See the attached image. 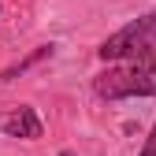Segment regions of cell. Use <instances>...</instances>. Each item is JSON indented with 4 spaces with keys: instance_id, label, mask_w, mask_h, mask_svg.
Segmentation results:
<instances>
[{
    "instance_id": "6da1fadb",
    "label": "cell",
    "mask_w": 156,
    "mask_h": 156,
    "mask_svg": "<svg viewBox=\"0 0 156 156\" xmlns=\"http://www.w3.org/2000/svg\"><path fill=\"white\" fill-rule=\"evenodd\" d=\"M97 97L119 101V97H156V56H134L119 60V67H108L93 82Z\"/></svg>"
},
{
    "instance_id": "7a4b0ae2",
    "label": "cell",
    "mask_w": 156,
    "mask_h": 156,
    "mask_svg": "<svg viewBox=\"0 0 156 156\" xmlns=\"http://www.w3.org/2000/svg\"><path fill=\"white\" fill-rule=\"evenodd\" d=\"M97 52H101V60H115V63L134 60V56H156V11L145 19H134L130 26L112 34Z\"/></svg>"
},
{
    "instance_id": "3957f363",
    "label": "cell",
    "mask_w": 156,
    "mask_h": 156,
    "mask_svg": "<svg viewBox=\"0 0 156 156\" xmlns=\"http://www.w3.org/2000/svg\"><path fill=\"white\" fill-rule=\"evenodd\" d=\"M4 134L8 138H41V119H37V112L23 104L15 115L4 119Z\"/></svg>"
},
{
    "instance_id": "277c9868",
    "label": "cell",
    "mask_w": 156,
    "mask_h": 156,
    "mask_svg": "<svg viewBox=\"0 0 156 156\" xmlns=\"http://www.w3.org/2000/svg\"><path fill=\"white\" fill-rule=\"evenodd\" d=\"M138 156H156V123H152V130H149V138H145V145H141Z\"/></svg>"
},
{
    "instance_id": "5b68a950",
    "label": "cell",
    "mask_w": 156,
    "mask_h": 156,
    "mask_svg": "<svg viewBox=\"0 0 156 156\" xmlns=\"http://www.w3.org/2000/svg\"><path fill=\"white\" fill-rule=\"evenodd\" d=\"M60 156H74V152H67V149H63V152H60Z\"/></svg>"
}]
</instances>
